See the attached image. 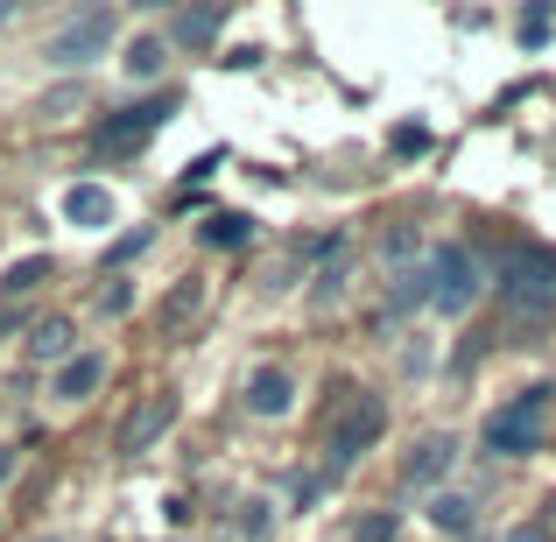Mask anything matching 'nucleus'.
Returning <instances> with one entry per match:
<instances>
[{"instance_id": "1", "label": "nucleus", "mask_w": 556, "mask_h": 542, "mask_svg": "<svg viewBox=\"0 0 556 542\" xmlns=\"http://www.w3.org/2000/svg\"><path fill=\"white\" fill-rule=\"evenodd\" d=\"M380 430H388V402H380L374 388H345L339 402L325 408V458H331V472H353V465L380 444Z\"/></svg>"}, {"instance_id": "2", "label": "nucleus", "mask_w": 556, "mask_h": 542, "mask_svg": "<svg viewBox=\"0 0 556 542\" xmlns=\"http://www.w3.org/2000/svg\"><path fill=\"white\" fill-rule=\"evenodd\" d=\"M501 303H507L515 325H549V317H556V254H549V247H507Z\"/></svg>"}, {"instance_id": "3", "label": "nucleus", "mask_w": 556, "mask_h": 542, "mask_svg": "<svg viewBox=\"0 0 556 542\" xmlns=\"http://www.w3.org/2000/svg\"><path fill=\"white\" fill-rule=\"evenodd\" d=\"M543 430H549V388H521L486 416V451L493 458H529V451H543Z\"/></svg>"}, {"instance_id": "4", "label": "nucleus", "mask_w": 556, "mask_h": 542, "mask_svg": "<svg viewBox=\"0 0 556 542\" xmlns=\"http://www.w3.org/2000/svg\"><path fill=\"white\" fill-rule=\"evenodd\" d=\"M113 36H121L113 8H78L64 28H50V42H42V64H56V71H85V64H99V56L113 50Z\"/></svg>"}, {"instance_id": "5", "label": "nucleus", "mask_w": 556, "mask_h": 542, "mask_svg": "<svg viewBox=\"0 0 556 542\" xmlns=\"http://www.w3.org/2000/svg\"><path fill=\"white\" fill-rule=\"evenodd\" d=\"M169 113H177V92H163V99H135V106L106 113V121H99V141H92L99 163H127V155H141V149H149V135L169 121Z\"/></svg>"}, {"instance_id": "6", "label": "nucleus", "mask_w": 556, "mask_h": 542, "mask_svg": "<svg viewBox=\"0 0 556 542\" xmlns=\"http://www.w3.org/2000/svg\"><path fill=\"white\" fill-rule=\"evenodd\" d=\"M422 275H430V303H437L444 317H465V311L479 303V289H486V282H479V261L465 254V247H437Z\"/></svg>"}, {"instance_id": "7", "label": "nucleus", "mask_w": 556, "mask_h": 542, "mask_svg": "<svg viewBox=\"0 0 556 542\" xmlns=\"http://www.w3.org/2000/svg\"><path fill=\"white\" fill-rule=\"evenodd\" d=\"M169 423H177V394H169V388H149L135 408H127V423H121V458H141V451H149Z\"/></svg>"}, {"instance_id": "8", "label": "nucleus", "mask_w": 556, "mask_h": 542, "mask_svg": "<svg viewBox=\"0 0 556 542\" xmlns=\"http://www.w3.org/2000/svg\"><path fill=\"white\" fill-rule=\"evenodd\" d=\"M451 458H458V437H416V451H408V458H402V479H408V487H437V479H444L451 472Z\"/></svg>"}, {"instance_id": "9", "label": "nucleus", "mask_w": 556, "mask_h": 542, "mask_svg": "<svg viewBox=\"0 0 556 542\" xmlns=\"http://www.w3.org/2000/svg\"><path fill=\"white\" fill-rule=\"evenodd\" d=\"M247 408H254V416H289V408H296V380H289L282 366H254V380H247Z\"/></svg>"}, {"instance_id": "10", "label": "nucleus", "mask_w": 556, "mask_h": 542, "mask_svg": "<svg viewBox=\"0 0 556 542\" xmlns=\"http://www.w3.org/2000/svg\"><path fill=\"white\" fill-rule=\"evenodd\" d=\"M64 218H71V226H85V232L113 226V190L106 184H71L64 190Z\"/></svg>"}, {"instance_id": "11", "label": "nucleus", "mask_w": 556, "mask_h": 542, "mask_svg": "<svg viewBox=\"0 0 556 542\" xmlns=\"http://www.w3.org/2000/svg\"><path fill=\"white\" fill-rule=\"evenodd\" d=\"M218 28H226V8H184L177 22H169L163 42H184V50H204V42H218Z\"/></svg>"}, {"instance_id": "12", "label": "nucleus", "mask_w": 556, "mask_h": 542, "mask_svg": "<svg viewBox=\"0 0 556 542\" xmlns=\"http://www.w3.org/2000/svg\"><path fill=\"white\" fill-rule=\"evenodd\" d=\"M99 380H106V360H99V353H71L64 374H56V394H64V402H85Z\"/></svg>"}, {"instance_id": "13", "label": "nucleus", "mask_w": 556, "mask_h": 542, "mask_svg": "<svg viewBox=\"0 0 556 542\" xmlns=\"http://www.w3.org/2000/svg\"><path fill=\"white\" fill-rule=\"evenodd\" d=\"M50 254H28V261H14V268H8V282H0V303H28V297H36V289L42 282H50Z\"/></svg>"}, {"instance_id": "14", "label": "nucleus", "mask_w": 556, "mask_h": 542, "mask_svg": "<svg viewBox=\"0 0 556 542\" xmlns=\"http://www.w3.org/2000/svg\"><path fill=\"white\" fill-rule=\"evenodd\" d=\"M198 303H204V282H198V275H184V282L163 297V339H177L190 317H198Z\"/></svg>"}, {"instance_id": "15", "label": "nucleus", "mask_w": 556, "mask_h": 542, "mask_svg": "<svg viewBox=\"0 0 556 542\" xmlns=\"http://www.w3.org/2000/svg\"><path fill=\"white\" fill-rule=\"evenodd\" d=\"M71 339H78V331H71L64 317H42V325L28 331V353L36 360H71Z\"/></svg>"}, {"instance_id": "16", "label": "nucleus", "mask_w": 556, "mask_h": 542, "mask_svg": "<svg viewBox=\"0 0 556 542\" xmlns=\"http://www.w3.org/2000/svg\"><path fill=\"white\" fill-rule=\"evenodd\" d=\"M163 64H169L163 36H135V42H127V71H135V78H163Z\"/></svg>"}, {"instance_id": "17", "label": "nucleus", "mask_w": 556, "mask_h": 542, "mask_svg": "<svg viewBox=\"0 0 556 542\" xmlns=\"http://www.w3.org/2000/svg\"><path fill=\"white\" fill-rule=\"evenodd\" d=\"M247 226H254L247 212H212V218L198 226V240H204V247H240V240H247Z\"/></svg>"}, {"instance_id": "18", "label": "nucleus", "mask_w": 556, "mask_h": 542, "mask_svg": "<svg viewBox=\"0 0 556 542\" xmlns=\"http://www.w3.org/2000/svg\"><path fill=\"white\" fill-rule=\"evenodd\" d=\"M402 535V515L394 507H374V515H359L353 529H345V542H394Z\"/></svg>"}, {"instance_id": "19", "label": "nucleus", "mask_w": 556, "mask_h": 542, "mask_svg": "<svg viewBox=\"0 0 556 542\" xmlns=\"http://www.w3.org/2000/svg\"><path fill=\"white\" fill-rule=\"evenodd\" d=\"M416 303H430V275H422V268H402V275H394L388 311H416Z\"/></svg>"}, {"instance_id": "20", "label": "nucleus", "mask_w": 556, "mask_h": 542, "mask_svg": "<svg viewBox=\"0 0 556 542\" xmlns=\"http://www.w3.org/2000/svg\"><path fill=\"white\" fill-rule=\"evenodd\" d=\"M430 521H437V529H451V535H465V529H472V501H458V493H437V501H430Z\"/></svg>"}, {"instance_id": "21", "label": "nucleus", "mask_w": 556, "mask_h": 542, "mask_svg": "<svg viewBox=\"0 0 556 542\" xmlns=\"http://www.w3.org/2000/svg\"><path fill=\"white\" fill-rule=\"evenodd\" d=\"M339 275H345V254H331V268L317 275V303H331V297H339Z\"/></svg>"}, {"instance_id": "22", "label": "nucleus", "mask_w": 556, "mask_h": 542, "mask_svg": "<svg viewBox=\"0 0 556 542\" xmlns=\"http://www.w3.org/2000/svg\"><path fill=\"white\" fill-rule=\"evenodd\" d=\"M549 36V8H529L521 14V42H543Z\"/></svg>"}, {"instance_id": "23", "label": "nucleus", "mask_w": 556, "mask_h": 542, "mask_svg": "<svg viewBox=\"0 0 556 542\" xmlns=\"http://www.w3.org/2000/svg\"><path fill=\"white\" fill-rule=\"evenodd\" d=\"M127 303H135V289H127V282H113V289H106V297H99V311H106V317H121V311H127Z\"/></svg>"}, {"instance_id": "24", "label": "nucleus", "mask_w": 556, "mask_h": 542, "mask_svg": "<svg viewBox=\"0 0 556 542\" xmlns=\"http://www.w3.org/2000/svg\"><path fill=\"white\" fill-rule=\"evenodd\" d=\"M394 149L416 155V149H430V135H422V127H402V135H394Z\"/></svg>"}, {"instance_id": "25", "label": "nucleus", "mask_w": 556, "mask_h": 542, "mask_svg": "<svg viewBox=\"0 0 556 542\" xmlns=\"http://www.w3.org/2000/svg\"><path fill=\"white\" fill-rule=\"evenodd\" d=\"M507 542H549V529H535V521H521V529H507Z\"/></svg>"}, {"instance_id": "26", "label": "nucleus", "mask_w": 556, "mask_h": 542, "mask_svg": "<svg viewBox=\"0 0 556 542\" xmlns=\"http://www.w3.org/2000/svg\"><path fill=\"white\" fill-rule=\"evenodd\" d=\"M14 472V451H0V479H8Z\"/></svg>"}, {"instance_id": "27", "label": "nucleus", "mask_w": 556, "mask_h": 542, "mask_svg": "<svg viewBox=\"0 0 556 542\" xmlns=\"http://www.w3.org/2000/svg\"><path fill=\"white\" fill-rule=\"evenodd\" d=\"M36 542H42V535H36Z\"/></svg>"}]
</instances>
